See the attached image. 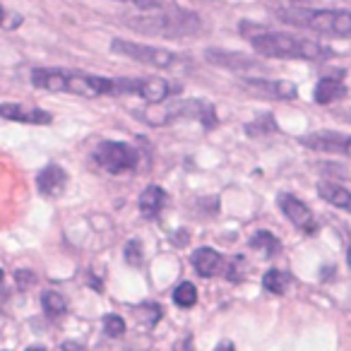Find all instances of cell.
Wrapping results in <instances>:
<instances>
[{"label":"cell","mask_w":351,"mask_h":351,"mask_svg":"<svg viewBox=\"0 0 351 351\" xmlns=\"http://www.w3.org/2000/svg\"><path fill=\"white\" fill-rule=\"evenodd\" d=\"M241 34L248 36L253 49L265 58H298V60H325L332 56V49L320 41L306 36L287 34V32H269L250 22L241 25Z\"/></svg>","instance_id":"1"},{"label":"cell","mask_w":351,"mask_h":351,"mask_svg":"<svg viewBox=\"0 0 351 351\" xmlns=\"http://www.w3.org/2000/svg\"><path fill=\"white\" fill-rule=\"evenodd\" d=\"M32 84L41 87L46 92H68L77 97H121L118 94V80L111 77H97V75L77 73V70H53V68H39L32 73Z\"/></svg>","instance_id":"2"},{"label":"cell","mask_w":351,"mask_h":351,"mask_svg":"<svg viewBox=\"0 0 351 351\" xmlns=\"http://www.w3.org/2000/svg\"><path fill=\"white\" fill-rule=\"evenodd\" d=\"M125 25L135 32L142 34H152V36H191L197 34L202 27L200 17L193 15V12H183V10H152L145 15H132L125 17Z\"/></svg>","instance_id":"3"},{"label":"cell","mask_w":351,"mask_h":351,"mask_svg":"<svg viewBox=\"0 0 351 351\" xmlns=\"http://www.w3.org/2000/svg\"><path fill=\"white\" fill-rule=\"evenodd\" d=\"M279 20H284L291 27H301V29H311L325 36L351 39L349 10H308V8H293V10L279 12Z\"/></svg>","instance_id":"4"},{"label":"cell","mask_w":351,"mask_h":351,"mask_svg":"<svg viewBox=\"0 0 351 351\" xmlns=\"http://www.w3.org/2000/svg\"><path fill=\"white\" fill-rule=\"evenodd\" d=\"M111 51L118 56L137 60V63H142V65H152V68H173V65L181 60V56L173 53V51L159 49V46L135 44V41H125V39H113Z\"/></svg>","instance_id":"5"},{"label":"cell","mask_w":351,"mask_h":351,"mask_svg":"<svg viewBox=\"0 0 351 351\" xmlns=\"http://www.w3.org/2000/svg\"><path fill=\"white\" fill-rule=\"evenodd\" d=\"M94 156L108 173H125L137 164V152L125 142H101Z\"/></svg>","instance_id":"6"},{"label":"cell","mask_w":351,"mask_h":351,"mask_svg":"<svg viewBox=\"0 0 351 351\" xmlns=\"http://www.w3.org/2000/svg\"><path fill=\"white\" fill-rule=\"evenodd\" d=\"M277 205L293 226H298V229L306 231V234H311V236L317 231V224H315V219H313V212L306 202H301L298 197L289 195V193H282L279 200H277Z\"/></svg>","instance_id":"7"},{"label":"cell","mask_w":351,"mask_h":351,"mask_svg":"<svg viewBox=\"0 0 351 351\" xmlns=\"http://www.w3.org/2000/svg\"><path fill=\"white\" fill-rule=\"evenodd\" d=\"M243 87L263 94V97L282 99V101H291L298 97V87L289 80H248V82H243Z\"/></svg>","instance_id":"8"},{"label":"cell","mask_w":351,"mask_h":351,"mask_svg":"<svg viewBox=\"0 0 351 351\" xmlns=\"http://www.w3.org/2000/svg\"><path fill=\"white\" fill-rule=\"evenodd\" d=\"M346 137L341 132H332V130H320V132H311V135L301 137V145L308 149L315 152H325V154H344V145Z\"/></svg>","instance_id":"9"},{"label":"cell","mask_w":351,"mask_h":351,"mask_svg":"<svg viewBox=\"0 0 351 351\" xmlns=\"http://www.w3.org/2000/svg\"><path fill=\"white\" fill-rule=\"evenodd\" d=\"M0 118L12 123H29V125H49L53 121V116L49 111L27 108L22 104H0Z\"/></svg>","instance_id":"10"},{"label":"cell","mask_w":351,"mask_h":351,"mask_svg":"<svg viewBox=\"0 0 351 351\" xmlns=\"http://www.w3.org/2000/svg\"><path fill=\"white\" fill-rule=\"evenodd\" d=\"M169 116H181V118H197L205 128H215L217 125V113L215 106L202 99H191V101L176 104L169 111Z\"/></svg>","instance_id":"11"},{"label":"cell","mask_w":351,"mask_h":351,"mask_svg":"<svg viewBox=\"0 0 351 351\" xmlns=\"http://www.w3.org/2000/svg\"><path fill=\"white\" fill-rule=\"evenodd\" d=\"M36 188H39V193L46 197L63 195L65 188H68V173L56 164L46 166V169H41L39 176H36Z\"/></svg>","instance_id":"12"},{"label":"cell","mask_w":351,"mask_h":351,"mask_svg":"<svg viewBox=\"0 0 351 351\" xmlns=\"http://www.w3.org/2000/svg\"><path fill=\"white\" fill-rule=\"evenodd\" d=\"M346 94H349V89H346L344 80L320 77V82L315 84V92H313V99H315V104H320V106H330V104L344 99Z\"/></svg>","instance_id":"13"},{"label":"cell","mask_w":351,"mask_h":351,"mask_svg":"<svg viewBox=\"0 0 351 351\" xmlns=\"http://www.w3.org/2000/svg\"><path fill=\"white\" fill-rule=\"evenodd\" d=\"M224 265L226 260L212 248H200L193 253V267H195V272L200 277H215L217 272L224 269Z\"/></svg>","instance_id":"14"},{"label":"cell","mask_w":351,"mask_h":351,"mask_svg":"<svg viewBox=\"0 0 351 351\" xmlns=\"http://www.w3.org/2000/svg\"><path fill=\"white\" fill-rule=\"evenodd\" d=\"M169 82L161 77H140L137 80V97H142L147 104H164L169 99Z\"/></svg>","instance_id":"15"},{"label":"cell","mask_w":351,"mask_h":351,"mask_svg":"<svg viewBox=\"0 0 351 351\" xmlns=\"http://www.w3.org/2000/svg\"><path fill=\"white\" fill-rule=\"evenodd\" d=\"M317 195L327 202V205L337 207V210L351 212V191H346L344 186L332 181H320L317 183Z\"/></svg>","instance_id":"16"},{"label":"cell","mask_w":351,"mask_h":351,"mask_svg":"<svg viewBox=\"0 0 351 351\" xmlns=\"http://www.w3.org/2000/svg\"><path fill=\"white\" fill-rule=\"evenodd\" d=\"M205 58L215 65H221V68H234V70H248V68H255V65H258L243 53H226V51H217V49L205 51Z\"/></svg>","instance_id":"17"},{"label":"cell","mask_w":351,"mask_h":351,"mask_svg":"<svg viewBox=\"0 0 351 351\" xmlns=\"http://www.w3.org/2000/svg\"><path fill=\"white\" fill-rule=\"evenodd\" d=\"M164 205H166V193H164V188H159V186H149L140 195V212L147 219L159 215Z\"/></svg>","instance_id":"18"},{"label":"cell","mask_w":351,"mask_h":351,"mask_svg":"<svg viewBox=\"0 0 351 351\" xmlns=\"http://www.w3.org/2000/svg\"><path fill=\"white\" fill-rule=\"evenodd\" d=\"M289 284H291V274L284 272V269H267V272H265V277H263L265 291L277 293V296L287 293Z\"/></svg>","instance_id":"19"},{"label":"cell","mask_w":351,"mask_h":351,"mask_svg":"<svg viewBox=\"0 0 351 351\" xmlns=\"http://www.w3.org/2000/svg\"><path fill=\"white\" fill-rule=\"evenodd\" d=\"M250 248L253 250H260V253H265L267 258H272V255L279 253V248H282V243H279L277 239H274L269 231H258V234L250 239Z\"/></svg>","instance_id":"20"},{"label":"cell","mask_w":351,"mask_h":351,"mask_svg":"<svg viewBox=\"0 0 351 351\" xmlns=\"http://www.w3.org/2000/svg\"><path fill=\"white\" fill-rule=\"evenodd\" d=\"M173 303L178 308H193V306H195V303H197L195 284H191V282L178 284V287H176V291H173Z\"/></svg>","instance_id":"21"},{"label":"cell","mask_w":351,"mask_h":351,"mask_svg":"<svg viewBox=\"0 0 351 351\" xmlns=\"http://www.w3.org/2000/svg\"><path fill=\"white\" fill-rule=\"evenodd\" d=\"M41 306H44V311L49 313L51 317H58L68 311V301H65L58 291H44V296H41Z\"/></svg>","instance_id":"22"},{"label":"cell","mask_w":351,"mask_h":351,"mask_svg":"<svg viewBox=\"0 0 351 351\" xmlns=\"http://www.w3.org/2000/svg\"><path fill=\"white\" fill-rule=\"evenodd\" d=\"M277 130V123H274V118L269 116H260L258 121H253V123H248L245 125V132H248L250 137H265L267 132H274Z\"/></svg>","instance_id":"23"},{"label":"cell","mask_w":351,"mask_h":351,"mask_svg":"<svg viewBox=\"0 0 351 351\" xmlns=\"http://www.w3.org/2000/svg\"><path fill=\"white\" fill-rule=\"evenodd\" d=\"M104 332H106L108 337H123L125 335V320H123L121 315H106L104 317Z\"/></svg>","instance_id":"24"},{"label":"cell","mask_w":351,"mask_h":351,"mask_svg":"<svg viewBox=\"0 0 351 351\" xmlns=\"http://www.w3.org/2000/svg\"><path fill=\"white\" fill-rule=\"evenodd\" d=\"M118 3H130V5L140 8L142 12L164 10V8H166V3H164V0H118Z\"/></svg>","instance_id":"25"},{"label":"cell","mask_w":351,"mask_h":351,"mask_svg":"<svg viewBox=\"0 0 351 351\" xmlns=\"http://www.w3.org/2000/svg\"><path fill=\"white\" fill-rule=\"evenodd\" d=\"M125 260L130 265H142V243L140 241H130V243L125 245Z\"/></svg>","instance_id":"26"},{"label":"cell","mask_w":351,"mask_h":351,"mask_svg":"<svg viewBox=\"0 0 351 351\" xmlns=\"http://www.w3.org/2000/svg\"><path fill=\"white\" fill-rule=\"evenodd\" d=\"M142 311H147V306H140V308H137V315H142ZM159 317H161V308L154 303V306H149V313L145 315V322H147V325H154V322L159 320Z\"/></svg>","instance_id":"27"},{"label":"cell","mask_w":351,"mask_h":351,"mask_svg":"<svg viewBox=\"0 0 351 351\" xmlns=\"http://www.w3.org/2000/svg\"><path fill=\"white\" fill-rule=\"evenodd\" d=\"M15 282L17 287H29V284H34V274H29L27 269H20V272H15Z\"/></svg>","instance_id":"28"},{"label":"cell","mask_w":351,"mask_h":351,"mask_svg":"<svg viewBox=\"0 0 351 351\" xmlns=\"http://www.w3.org/2000/svg\"><path fill=\"white\" fill-rule=\"evenodd\" d=\"M173 351H193V337H183V339L176 344Z\"/></svg>","instance_id":"29"},{"label":"cell","mask_w":351,"mask_h":351,"mask_svg":"<svg viewBox=\"0 0 351 351\" xmlns=\"http://www.w3.org/2000/svg\"><path fill=\"white\" fill-rule=\"evenodd\" d=\"M8 301V291H5V274H3V269H0V308L5 306Z\"/></svg>","instance_id":"30"},{"label":"cell","mask_w":351,"mask_h":351,"mask_svg":"<svg viewBox=\"0 0 351 351\" xmlns=\"http://www.w3.org/2000/svg\"><path fill=\"white\" fill-rule=\"evenodd\" d=\"M215 351H236V349H234V344H231V341H221Z\"/></svg>","instance_id":"31"},{"label":"cell","mask_w":351,"mask_h":351,"mask_svg":"<svg viewBox=\"0 0 351 351\" xmlns=\"http://www.w3.org/2000/svg\"><path fill=\"white\" fill-rule=\"evenodd\" d=\"M339 118L346 123H351V108H344V111H339Z\"/></svg>","instance_id":"32"},{"label":"cell","mask_w":351,"mask_h":351,"mask_svg":"<svg viewBox=\"0 0 351 351\" xmlns=\"http://www.w3.org/2000/svg\"><path fill=\"white\" fill-rule=\"evenodd\" d=\"M344 154H346V156H351V135L346 137V145H344Z\"/></svg>","instance_id":"33"},{"label":"cell","mask_w":351,"mask_h":351,"mask_svg":"<svg viewBox=\"0 0 351 351\" xmlns=\"http://www.w3.org/2000/svg\"><path fill=\"white\" fill-rule=\"evenodd\" d=\"M5 17H8V15H5V10L0 8V25H3V20H5Z\"/></svg>","instance_id":"34"},{"label":"cell","mask_w":351,"mask_h":351,"mask_svg":"<svg viewBox=\"0 0 351 351\" xmlns=\"http://www.w3.org/2000/svg\"><path fill=\"white\" fill-rule=\"evenodd\" d=\"M27 351H46L44 346H32V349H27Z\"/></svg>","instance_id":"35"},{"label":"cell","mask_w":351,"mask_h":351,"mask_svg":"<svg viewBox=\"0 0 351 351\" xmlns=\"http://www.w3.org/2000/svg\"><path fill=\"white\" fill-rule=\"evenodd\" d=\"M346 263H349V267H351V248H349V253H346Z\"/></svg>","instance_id":"36"}]
</instances>
